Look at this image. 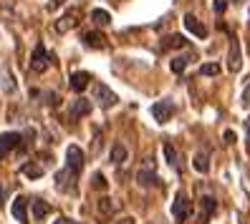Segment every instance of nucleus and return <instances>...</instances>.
<instances>
[{
	"instance_id": "nucleus-26",
	"label": "nucleus",
	"mask_w": 250,
	"mask_h": 224,
	"mask_svg": "<svg viewBox=\"0 0 250 224\" xmlns=\"http://www.w3.org/2000/svg\"><path fill=\"white\" fill-rule=\"evenodd\" d=\"M91 187L104 191V189H106V179H104V174H99V171H96V174L91 176Z\"/></svg>"
},
{
	"instance_id": "nucleus-34",
	"label": "nucleus",
	"mask_w": 250,
	"mask_h": 224,
	"mask_svg": "<svg viewBox=\"0 0 250 224\" xmlns=\"http://www.w3.org/2000/svg\"><path fill=\"white\" fill-rule=\"evenodd\" d=\"M245 129H248V136H250V118H248V121H245Z\"/></svg>"
},
{
	"instance_id": "nucleus-2",
	"label": "nucleus",
	"mask_w": 250,
	"mask_h": 224,
	"mask_svg": "<svg viewBox=\"0 0 250 224\" xmlns=\"http://www.w3.org/2000/svg\"><path fill=\"white\" fill-rule=\"evenodd\" d=\"M94 101L99 103L101 109H111L119 98H116V93L111 91L106 83H96V86H94Z\"/></svg>"
},
{
	"instance_id": "nucleus-30",
	"label": "nucleus",
	"mask_w": 250,
	"mask_h": 224,
	"mask_svg": "<svg viewBox=\"0 0 250 224\" xmlns=\"http://www.w3.org/2000/svg\"><path fill=\"white\" fill-rule=\"evenodd\" d=\"M114 224H134V217H122V219H116Z\"/></svg>"
},
{
	"instance_id": "nucleus-16",
	"label": "nucleus",
	"mask_w": 250,
	"mask_h": 224,
	"mask_svg": "<svg viewBox=\"0 0 250 224\" xmlns=\"http://www.w3.org/2000/svg\"><path fill=\"white\" fill-rule=\"evenodd\" d=\"M137 182H139L142 187H152V184H157V182H159L157 174H154V169H152V164H146L144 169H139V174H137Z\"/></svg>"
},
{
	"instance_id": "nucleus-29",
	"label": "nucleus",
	"mask_w": 250,
	"mask_h": 224,
	"mask_svg": "<svg viewBox=\"0 0 250 224\" xmlns=\"http://www.w3.org/2000/svg\"><path fill=\"white\" fill-rule=\"evenodd\" d=\"M225 144H235V131H225Z\"/></svg>"
},
{
	"instance_id": "nucleus-27",
	"label": "nucleus",
	"mask_w": 250,
	"mask_h": 224,
	"mask_svg": "<svg viewBox=\"0 0 250 224\" xmlns=\"http://www.w3.org/2000/svg\"><path fill=\"white\" fill-rule=\"evenodd\" d=\"M114 209H116V206L111 204V199H101V202H99V212H101V214H114Z\"/></svg>"
},
{
	"instance_id": "nucleus-31",
	"label": "nucleus",
	"mask_w": 250,
	"mask_h": 224,
	"mask_svg": "<svg viewBox=\"0 0 250 224\" xmlns=\"http://www.w3.org/2000/svg\"><path fill=\"white\" fill-rule=\"evenodd\" d=\"M53 224H73V222H71V219H66V217H58Z\"/></svg>"
},
{
	"instance_id": "nucleus-28",
	"label": "nucleus",
	"mask_w": 250,
	"mask_h": 224,
	"mask_svg": "<svg viewBox=\"0 0 250 224\" xmlns=\"http://www.w3.org/2000/svg\"><path fill=\"white\" fill-rule=\"evenodd\" d=\"M212 8H215V13H217V16H223V13L228 10V0H215V3H212Z\"/></svg>"
},
{
	"instance_id": "nucleus-11",
	"label": "nucleus",
	"mask_w": 250,
	"mask_h": 224,
	"mask_svg": "<svg viewBox=\"0 0 250 224\" xmlns=\"http://www.w3.org/2000/svg\"><path fill=\"white\" fill-rule=\"evenodd\" d=\"M228 68L232 71V73H238L240 71V43H238V38H230V56H228Z\"/></svg>"
},
{
	"instance_id": "nucleus-23",
	"label": "nucleus",
	"mask_w": 250,
	"mask_h": 224,
	"mask_svg": "<svg viewBox=\"0 0 250 224\" xmlns=\"http://www.w3.org/2000/svg\"><path fill=\"white\" fill-rule=\"evenodd\" d=\"M165 159H167L169 167H174V169L180 167V161H177V151H174V146H172V144H165Z\"/></svg>"
},
{
	"instance_id": "nucleus-14",
	"label": "nucleus",
	"mask_w": 250,
	"mask_h": 224,
	"mask_svg": "<svg viewBox=\"0 0 250 224\" xmlns=\"http://www.w3.org/2000/svg\"><path fill=\"white\" fill-rule=\"evenodd\" d=\"M215 209H217V202H215L212 197H202V199H200V222H202V224L208 222Z\"/></svg>"
},
{
	"instance_id": "nucleus-10",
	"label": "nucleus",
	"mask_w": 250,
	"mask_h": 224,
	"mask_svg": "<svg viewBox=\"0 0 250 224\" xmlns=\"http://www.w3.org/2000/svg\"><path fill=\"white\" fill-rule=\"evenodd\" d=\"M89 113H91V101L81 96V98H76V101L71 103V111H68V118H71V121H79L81 116H89Z\"/></svg>"
},
{
	"instance_id": "nucleus-32",
	"label": "nucleus",
	"mask_w": 250,
	"mask_h": 224,
	"mask_svg": "<svg viewBox=\"0 0 250 224\" xmlns=\"http://www.w3.org/2000/svg\"><path fill=\"white\" fill-rule=\"evenodd\" d=\"M243 101H245V103H250V86L245 88V93H243Z\"/></svg>"
},
{
	"instance_id": "nucleus-35",
	"label": "nucleus",
	"mask_w": 250,
	"mask_h": 224,
	"mask_svg": "<svg viewBox=\"0 0 250 224\" xmlns=\"http://www.w3.org/2000/svg\"><path fill=\"white\" fill-rule=\"evenodd\" d=\"M58 3H61V0H53V5H58Z\"/></svg>"
},
{
	"instance_id": "nucleus-3",
	"label": "nucleus",
	"mask_w": 250,
	"mask_h": 224,
	"mask_svg": "<svg viewBox=\"0 0 250 224\" xmlns=\"http://www.w3.org/2000/svg\"><path fill=\"white\" fill-rule=\"evenodd\" d=\"M189 214H192V202H189L185 194L180 191L177 197H174V202H172V217L177 222H185Z\"/></svg>"
},
{
	"instance_id": "nucleus-5",
	"label": "nucleus",
	"mask_w": 250,
	"mask_h": 224,
	"mask_svg": "<svg viewBox=\"0 0 250 224\" xmlns=\"http://www.w3.org/2000/svg\"><path fill=\"white\" fill-rule=\"evenodd\" d=\"M21 141H23V136H21V133H16V131L3 133V136H0V159H5L8 151H13V149H18Z\"/></svg>"
},
{
	"instance_id": "nucleus-12",
	"label": "nucleus",
	"mask_w": 250,
	"mask_h": 224,
	"mask_svg": "<svg viewBox=\"0 0 250 224\" xmlns=\"http://www.w3.org/2000/svg\"><path fill=\"white\" fill-rule=\"evenodd\" d=\"M185 28H187L192 36H197V38H208V28H205V25L192 16V13H187V16H185Z\"/></svg>"
},
{
	"instance_id": "nucleus-17",
	"label": "nucleus",
	"mask_w": 250,
	"mask_h": 224,
	"mask_svg": "<svg viewBox=\"0 0 250 224\" xmlns=\"http://www.w3.org/2000/svg\"><path fill=\"white\" fill-rule=\"evenodd\" d=\"M185 46H187V38L180 36V33H172L162 40V48H185Z\"/></svg>"
},
{
	"instance_id": "nucleus-6",
	"label": "nucleus",
	"mask_w": 250,
	"mask_h": 224,
	"mask_svg": "<svg viewBox=\"0 0 250 224\" xmlns=\"http://www.w3.org/2000/svg\"><path fill=\"white\" fill-rule=\"evenodd\" d=\"M152 116L157 118L159 124H167L169 118L174 116V103L172 101H157L152 106Z\"/></svg>"
},
{
	"instance_id": "nucleus-8",
	"label": "nucleus",
	"mask_w": 250,
	"mask_h": 224,
	"mask_svg": "<svg viewBox=\"0 0 250 224\" xmlns=\"http://www.w3.org/2000/svg\"><path fill=\"white\" fill-rule=\"evenodd\" d=\"M66 167L73 169L76 174H81V169H83V151L79 146H68L66 149Z\"/></svg>"
},
{
	"instance_id": "nucleus-22",
	"label": "nucleus",
	"mask_w": 250,
	"mask_h": 224,
	"mask_svg": "<svg viewBox=\"0 0 250 224\" xmlns=\"http://www.w3.org/2000/svg\"><path fill=\"white\" fill-rule=\"evenodd\" d=\"M21 171H23L25 176H31V179H38V176H43V167H38V164H23V167H21Z\"/></svg>"
},
{
	"instance_id": "nucleus-21",
	"label": "nucleus",
	"mask_w": 250,
	"mask_h": 224,
	"mask_svg": "<svg viewBox=\"0 0 250 224\" xmlns=\"http://www.w3.org/2000/svg\"><path fill=\"white\" fill-rule=\"evenodd\" d=\"M111 161H114V164H122V161H126V146H122V144H114V146H111Z\"/></svg>"
},
{
	"instance_id": "nucleus-13",
	"label": "nucleus",
	"mask_w": 250,
	"mask_h": 224,
	"mask_svg": "<svg viewBox=\"0 0 250 224\" xmlns=\"http://www.w3.org/2000/svg\"><path fill=\"white\" fill-rule=\"evenodd\" d=\"M10 212H13V217H16L21 224H25V222H28V199H25V197H16Z\"/></svg>"
},
{
	"instance_id": "nucleus-24",
	"label": "nucleus",
	"mask_w": 250,
	"mask_h": 224,
	"mask_svg": "<svg viewBox=\"0 0 250 224\" xmlns=\"http://www.w3.org/2000/svg\"><path fill=\"white\" fill-rule=\"evenodd\" d=\"M192 167L200 171V174H208V169H210V164H208V156L205 154H197L195 159H192Z\"/></svg>"
},
{
	"instance_id": "nucleus-33",
	"label": "nucleus",
	"mask_w": 250,
	"mask_h": 224,
	"mask_svg": "<svg viewBox=\"0 0 250 224\" xmlns=\"http://www.w3.org/2000/svg\"><path fill=\"white\" fill-rule=\"evenodd\" d=\"M3 199H5V189H3V184H0V204H3Z\"/></svg>"
},
{
	"instance_id": "nucleus-1",
	"label": "nucleus",
	"mask_w": 250,
	"mask_h": 224,
	"mask_svg": "<svg viewBox=\"0 0 250 224\" xmlns=\"http://www.w3.org/2000/svg\"><path fill=\"white\" fill-rule=\"evenodd\" d=\"M48 61H56V58L48 56V51L43 48V43H38V46L33 48V56H31V71L33 73H43L48 68Z\"/></svg>"
},
{
	"instance_id": "nucleus-20",
	"label": "nucleus",
	"mask_w": 250,
	"mask_h": 224,
	"mask_svg": "<svg viewBox=\"0 0 250 224\" xmlns=\"http://www.w3.org/2000/svg\"><path fill=\"white\" fill-rule=\"evenodd\" d=\"M187 61H189V58H185V56H174L172 61H169V68H172V73H185V68H187Z\"/></svg>"
},
{
	"instance_id": "nucleus-7",
	"label": "nucleus",
	"mask_w": 250,
	"mask_h": 224,
	"mask_svg": "<svg viewBox=\"0 0 250 224\" xmlns=\"http://www.w3.org/2000/svg\"><path fill=\"white\" fill-rule=\"evenodd\" d=\"M76 25H79V10L73 8V10L66 13L61 20H56V23H53V31H56V33H68L71 28H76Z\"/></svg>"
},
{
	"instance_id": "nucleus-19",
	"label": "nucleus",
	"mask_w": 250,
	"mask_h": 224,
	"mask_svg": "<svg viewBox=\"0 0 250 224\" xmlns=\"http://www.w3.org/2000/svg\"><path fill=\"white\" fill-rule=\"evenodd\" d=\"M91 20H94L96 25H109V23H111V16H109L106 10L96 8V10H91Z\"/></svg>"
},
{
	"instance_id": "nucleus-15",
	"label": "nucleus",
	"mask_w": 250,
	"mask_h": 224,
	"mask_svg": "<svg viewBox=\"0 0 250 224\" xmlns=\"http://www.w3.org/2000/svg\"><path fill=\"white\" fill-rule=\"evenodd\" d=\"M83 43L89 48H104L106 46V38H104V33H99V31H86L83 33Z\"/></svg>"
},
{
	"instance_id": "nucleus-9",
	"label": "nucleus",
	"mask_w": 250,
	"mask_h": 224,
	"mask_svg": "<svg viewBox=\"0 0 250 224\" xmlns=\"http://www.w3.org/2000/svg\"><path fill=\"white\" fill-rule=\"evenodd\" d=\"M89 83H91V73H86V71H76V73H71V78H68V86H71L73 93H83Z\"/></svg>"
},
{
	"instance_id": "nucleus-4",
	"label": "nucleus",
	"mask_w": 250,
	"mask_h": 224,
	"mask_svg": "<svg viewBox=\"0 0 250 224\" xmlns=\"http://www.w3.org/2000/svg\"><path fill=\"white\" fill-rule=\"evenodd\" d=\"M76 179H79V174L66 167L63 171L56 174V187L61 189V191H73V189H76Z\"/></svg>"
},
{
	"instance_id": "nucleus-25",
	"label": "nucleus",
	"mask_w": 250,
	"mask_h": 224,
	"mask_svg": "<svg viewBox=\"0 0 250 224\" xmlns=\"http://www.w3.org/2000/svg\"><path fill=\"white\" fill-rule=\"evenodd\" d=\"M200 73H202V76H217L220 66L217 63H205V66H200Z\"/></svg>"
},
{
	"instance_id": "nucleus-18",
	"label": "nucleus",
	"mask_w": 250,
	"mask_h": 224,
	"mask_svg": "<svg viewBox=\"0 0 250 224\" xmlns=\"http://www.w3.org/2000/svg\"><path fill=\"white\" fill-rule=\"evenodd\" d=\"M51 214V206L46 204V202H43V199H38V202H33V217L41 222L43 217H48Z\"/></svg>"
}]
</instances>
